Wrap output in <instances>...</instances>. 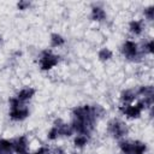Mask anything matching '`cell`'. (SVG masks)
<instances>
[{
    "label": "cell",
    "instance_id": "cell-6",
    "mask_svg": "<svg viewBox=\"0 0 154 154\" xmlns=\"http://www.w3.org/2000/svg\"><path fill=\"white\" fill-rule=\"evenodd\" d=\"M13 154H29V138L26 135H20L12 140Z\"/></svg>",
    "mask_w": 154,
    "mask_h": 154
},
{
    "label": "cell",
    "instance_id": "cell-3",
    "mask_svg": "<svg viewBox=\"0 0 154 154\" xmlns=\"http://www.w3.org/2000/svg\"><path fill=\"white\" fill-rule=\"evenodd\" d=\"M60 61V57L52 49H43L38 57V66L42 71H49L55 67Z\"/></svg>",
    "mask_w": 154,
    "mask_h": 154
},
{
    "label": "cell",
    "instance_id": "cell-15",
    "mask_svg": "<svg viewBox=\"0 0 154 154\" xmlns=\"http://www.w3.org/2000/svg\"><path fill=\"white\" fill-rule=\"evenodd\" d=\"M97 58H99L100 61L106 63V61H108V60H111L113 58V52L108 47H102L97 52Z\"/></svg>",
    "mask_w": 154,
    "mask_h": 154
},
{
    "label": "cell",
    "instance_id": "cell-12",
    "mask_svg": "<svg viewBox=\"0 0 154 154\" xmlns=\"http://www.w3.org/2000/svg\"><path fill=\"white\" fill-rule=\"evenodd\" d=\"M65 37L63 35H60L59 32H53L49 36V45L52 48H59L63 47L65 45Z\"/></svg>",
    "mask_w": 154,
    "mask_h": 154
},
{
    "label": "cell",
    "instance_id": "cell-13",
    "mask_svg": "<svg viewBox=\"0 0 154 154\" xmlns=\"http://www.w3.org/2000/svg\"><path fill=\"white\" fill-rule=\"evenodd\" d=\"M72 143H73L75 148L82 149V148H84L89 143V136L82 135V134H76L75 137H73V140H72Z\"/></svg>",
    "mask_w": 154,
    "mask_h": 154
},
{
    "label": "cell",
    "instance_id": "cell-9",
    "mask_svg": "<svg viewBox=\"0 0 154 154\" xmlns=\"http://www.w3.org/2000/svg\"><path fill=\"white\" fill-rule=\"evenodd\" d=\"M128 29H129V32L131 35L140 36V35H142V32L144 30V22L142 19H132L129 22Z\"/></svg>",
    "mask_w": 154,
    "mask_h": 154
},
{
    "label": "cell",
    "instance_id": "cell-4",
    "mask_svg": "<svg viewBox=\"0 0 154 154\" xmlns=\"http://www.w3.org/2000/svg\"><path fill=\"white\" fill-rule=\"evenodd\" d=\"M107 132L113 138L119 141L122 138H125V136L128 135V125L123 120L113 118L107 123Z\"/></svg>",
    "mask_w": 154,
    "mask_h": 154
},
{
    "label": "cell",
    "instance_id": "cell-26",
    "mask_svg": "<svg viewBox=\"0 0 154 154\" xmlns=\"http://www.w3.org/2000/svg\"><path fill=\"white\" fill-rule=\"evenodd\" d=\"M71 154H78V153H71Z\"/></svg>",
    "mask_w": 154,
    "mask_h": 154
},
{
    "label": "cell",
    "instance_id": "cell-10",
    "mask_svg": "<svg viewBox=\"0 0 154 154\" xmlns=\"http://www.w3.org/2000/svg\"><path fill=\"white\" fill-rule=\"evenodd\" d=\"M119 100L122 102V105H129V103H134L137 100V94L135 89H124L120 94H119Z\"/></svg>",
    "mask_w": 154,
    "mask_h": 154
},
{
    "label": "cell",
    "instance_id": "cell-14",
    "mask_svg": "<svg viewBox=\"0 0 154 154\" xmlns=\"http://www.w3.org/2000/svg\"><path fill=\"white\" fill-rule=\"evenodd\" d=\"M0 154H13L12 140L0 138Z\"/></svg>",
    "mask_w": 154,
    "mask_h": 154
},
{
    "label": "cell",
    "instance_id": "cell-8",
    "mask_svg": "<svg viewBox=\"0 0 154 154\" xmlns=\"http://www.w3.org/2000/svg\"><path fill=\"white\" fill-rule=\"evenodd\" d=\"M36 94V90L32 87H24L22 89H19L17 91V94L14 95L22 103H28Z\"/></svg>",
    "mask_w": 154,
    "mask_h": 154
},
{
    "label": "cell",
    "instance_id": "cell-21",
    "mask_svg": "<svg viewBox=\"0 0 154 154\" xmlns=\"http://www.w3.org/2000/svg\"><path fill=\"white\" fill-rule=\"evenodd\" d=\"M143 16L149 22H153V18H154V6L153 5H149L147 7H144L143 10Z\"/></svg>",
    "mask_w": 154,
    "mask_h": 154
},
{
    "label": "cell",
    "instance_id": "cell-18",
    "mask_svg": "<svg viewBox=\"0 0 154 154\" xmlns=\"http://www.w3.org/2000/svg\"><path fill=\"white\" fill-rule=\"evenodd\" d=\"M58 131H59V136H63V137H70V136H72L75 134L72 128H71V125H70V123H66V122H64L60 126H58Z\"/></svg>",
    "mask_w": 154,
    "mask_h": 154
},
{
    "label": "cell",
    "instance_id": "cell-1",
    "mask_svg": "<svg viewBox=\"0 0 154 154\" xmlns=\"http://www.w3.org/2000/svg\"><path fill=\"white\" fill-rule=\"evenodd\" d=\"M120 52L123 57L131 61H140L144 55L140 51V45L134 40H125L120 46Z\"/></svg>",
    "mask_w": 154,
    "mask_h": 154
},
{
    "label": "cell",
    "instance_id": "cell-2",
    "mask_svg": "<svg viewBox=\"0 0 154 154\" xmlns=\"http://www.w3.org/2000/svg\"><path fill=\"white\" fill-rule=\"evenodd\" d=\"M146 106L144 102L141 99H137L134 103H129V105H120L119 106V112L125 116L126 118L130 119H137L141 117V114L146 111Z\"/></svg>",
    "mask_w": 154,
    "mask_h": 154
},
{
    "label": "cell",
    "instance_id": "cell-22",
    "mask_svg": "<svg viewBox=\"0 0 154 154\" xmlns=\"http://www.w3.org/2000/svg\"><path fill=\"white\" fill-rule=\"evenodd\" d=\"M16 6H17V10H19V11H25V10H29V8H30L31 2L28 1V0H20V1L17 2Z\"/></svg>",
    "mask_w": 154,
    "mask_h": 154
},
{
    "label": "cell",
    "instance_id": "cell-17",
    "mask_svg": "<svg viewBox=\"0 0 154 154\" xmlns=\"http://www.w3.org/2000/svg\"><path fill=\"white\" fill-rule=\"evenodd\" d=\"M147 152V144L142 141H132V150L131 154H146Z\"/></svg>",
    "mask_w": 154,
    "mask_h": 154
},
{
    "label": "cell",
    "instance_id": "cell-23",
    "mask_svg": "<svg viewBox=\"0 0 154 154\" xmlns=\"http://www.w3.org/2000/svg\"><path fill=\"white\" fill-rule=\"evenodd\" d=\"M29 154H49V148L45 147V146H41L36 150H34L32 153H29Z\"/></svg>",
    "mask_w": 154,
    "mask_h": 154
},
{
    "label": "cell",
    "instance_id": "cell-25",
    "mask_svg": "<svg viewBox=\"0 0 154 154\" xmlns=\"http://www.w3.org/2000/svg\"><path fill=\"white\" fill-rule=\"evenodd\" d=\"M2 45H4V38H2V36L0 35V47H1Z\"/></svg>",
    "mask_w": 154,
    "mask_h": 154
},
{
    "label": "cell",
    "instance_id": "cell-16",
    "mask_svg": "<svg viewBox=\"0 0 154 154\" xmlns=\"http://www.w3.org/2000/svg\"><path fill=\"white\" fill-rule=\"evenodd\" d=\"M118 147H119L122 154H131V150H132V141L126 140V138H122L118 142Z\"/></svg>",
    "mask_w": 154,
    "mask_h": 154
},
{
    "label": "cell",
    "instance_id": "cell-11",
    "mask_svg": "<svg viewBox=\"0 0 154 154\" xmlns=\"http://www.w3.org/2000/svg\"><path fill=\"white\" fill-rule=\"evenodd\" d=\"M136 90V94H137V99H144V97H150V96H154V88L152 84H143V85H140Z\"/></svg>",
    "mask_w": 154,
    "mask_h": 154
},
{
    "label": "cell",
    "instance_id": "cell-24",
    "mask_svg": "<svg viewBox=\"0 0 154 154\" xmlns=\"http://www.w3.org/2000/svg\"><path fill=\"white\" fill-rule=\"evenodd\" d=\"M49 154H66V152L64 148L58 146V147H54L52 150H49Z\"/></svg>",
    "mask_w": 154,
    "mask_h": 154
},
{
    "label": "cell",
    "instance_id": "cell-5",
    "mask_svg": "<svg viewBox=\"0 0 154 154\" xmlns=\"http://www.w3.org/2000/svg\"><path fill=\"white\" fill-rule=\"evenodd\" d=\"M8 117L13 122H23L30 114L29 106L26 103H19L13 107H8Z\"/></svg>",
    "mask_w": 154,
    "mask_h": 154
},
{
    "label": "cell",
    "instance_id": "cell-19",
    "mask_svg": "<svg viewBox=\"0 0 154 154\" xmlns=\"http://www.w3.org/2000/svg\"><path fill=\"white\" fill-rule=\"evenodd\" d=\"M140 51L143 55H147V54H152L153 53V38H148V40H144L141 45H140Z\"/></svg>",
    "mask_w": 154,
    "mask_h": 154
},
{
    "label": "cell",
    "instance_id": "cell-7",
    "mask_svg": "<svg viewBox=\"0 0 154 154\" xmlns=\"http://www.w3.org/2000/svg\"><path fill=\"white\" fill-rule=\"evenodd\" d=\"M107 18V12L106 10L99 5V4H94L90 8V19L94 20V22H97V23H101V22H105Z\"/></svg>",
    "mask_w": 154,
    "mask_h": 154
},
{
    "label": "cell",
    "instance_id": "cell-20",
    "mask_svg": "<svg viewBox=\"0 0 154 154\" xmlns=\"http://www.w3.org/2000/svg\"><path fill=\"white\" fill-rule=\"evenodd\" d=\"M60 136H59V131H58V128H55V126H51V129L48 130V132H47V138L49 140V141H57L58 138H59Z\"/></svg>",
    "mask_w": 154,
    "mask_h": 154
}]
</instances>
